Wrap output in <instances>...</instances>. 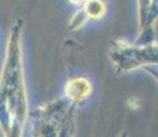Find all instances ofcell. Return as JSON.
Masks as SVG:
<instances>
[{
  "label": "cell",
  "mask_w": 158,
  "mask_h": 137,
  "mask_svg": "<svg viewBox=\"0 0 158 137\" xmlns=\"http://www.w3.org/2000/svg\"><path fill=\"white\" fill-rule=\"evenodd\" d=\"M70 2H72V3H77L78 0H70Z\"/></svg>",
  "instance_id": "cell-3"
},
{
  "label": "cell",
  "mask_w": 158,
  "mask_h": 137,
  "mask_svg": "<svg viewBox=\"0 0 158 137\" xmlns=\"http://www.w3.org/2000/svg\"><path fill=\"white\" fill-rule=\"evenodd\" d=\"M91 92L89 84L83 80V78H77L73 80L70 84L68 85V95H70L74 100H81L84 97L88 96V93Z\"/></svg>",
  "instance_id": "cell-1"
},
{
  "label": "cell",
  "mask_w": 158,
  "mask_h": 137,
  "mask_svg": "<svg viewBox=\"0 0 158 137\" xmlns=\"http://www.w3.org/2000/svg\"><path fill=\"white\" fill-rule=\"evenodd\" d=\"M87 10H88V14L91 15L92 18H99L103 15V4L101 2H89L87 6Z\"/></svg>",
  "instance_id": "cell-2"
}]
</instances>
